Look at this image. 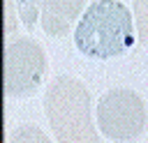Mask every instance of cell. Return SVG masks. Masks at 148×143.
Returning <instances> with one entry per match:
<instances>
[{
  "mask_svg": "<svg viewBox=\"0 0 148 143\" xmlns=\"http://www.w3.org/2000/svg\"><path fill=\"white\" fill-rule=\"evenodd\" d=\"M83 12L86 0H44L39 21L49 37H65Z\"/></svg>",
  "mask_w": 148,
  "mask_h": 143,
  "instance_id": "obj_5",
  "label": "cell"
},
{
  "mask_svg": "<svg viewBox=\"0 0 148 143\" xmlns=\"http://www.w3.org/2000/svg\"><path fill=\"white\" fill-rule=\"evenodd\" d=\"M42 2L44 0H14L16 16L28 30H32L37 23V16H42Z\"/></svg>",
  "mask_w": 148,
  "mask_h": 143,
  "instance_id": "obj_6",
  "label": "cell"
},
{
  "mask_svg": "<svg viewBox=\"0 0 148 143\" xmlns=\"http://www.w3.org/2000/svg\"><path fill=\"white\" fill-rule=\"evenodd\" d=\"M44 113L51 131L62 143H97L92 125V97L74 76H56L44 92Z\"/></svg>",
  "mask_w": 148,
  "mask_h": 143,
  "instance_id": "obj_2",
  "label": "cell"
},
{
  "mask_svg": "<svg viewBox=\"0 0 148 143\" xmlns=\"http://www.w3.org/2000/svg\"><path fill=\"white\" fill-rule=\"evenodd\" d=\"M132 14H134L136 39L141 42V46L148 48V0H134L132 2Z\"/></svg>",
  "mask_w": 148,
  "mask_h": 143,
  "instance_id": "obj_7",
  "label": "cell"
},
{
  "mask_svg": "<svg viewBox=\"0 0 148 143\" xmlns=\"http://www.w3.org/2000/svg\"><path fill=\"white\" fill-rule=\"evenodd\" d=\"M146 104L130 88H111L97 99V127L106 138H139L146 129Z\"/></svg>",
  "mask_w": 148,
  "mask_h": 143,
  "instance_id": "obj_3",
  "label": "cell"
},
{
  "mask_svg": "<svg viewBox=\"0 0 148 143\" xmlns=\"http://www.w3.org/2000/svg\"><path fill=\"white\" fill-rule=\"evenodd\" d=\"M46 76V53L30 37H18L5 48V92L7 97H30Z\"/></svg>",
  "mask_w": 148,
  "mask_h": 143,
  "instance_id": "obj_4",
  "label": "cell"
},
{
  "mask_svg": "<svg viewBox=\"0 0 148 143\" xmlns=\"http://www.w3.org/2000/svg\"><path fill=\"white\" fill-rule=\"evenodd\" d=\"M134 14L120 0H92L74 28V46L81 55L109 60L134 46Z\"/></svg>",
  "mask_w": 148,
  "mask_h": 143,
  "instance_id": "obj_1",
  "label": "cell"
},
{
  "mask_svg": "<svg viewBox=\"0 0 148 143\" xmlns=\"http://www.w3.org/2000/svg\"><path fill=\"white\" fill-rule=\"evenodd\" d=\"M9 141L12 143H49V136L35 125H23L9 136Z\"/></svg>",
  "mask_w": 148,
  "mask_h": 143,
  "instance_id": "obj_8",
  "label": "cell"
}]
</instances>
